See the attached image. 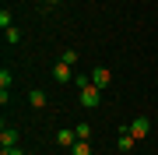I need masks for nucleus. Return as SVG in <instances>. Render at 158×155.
Wrapping results in <instances>:
<instances>
[{"mask_svg": "<svg viewBox=\"0 0 158 155\" xmlns=\"http://www.w3.org/2000/svg\"><path fill=\"white\" fill-rule=\"evenodd\" d=\"M77 102H81V106H88V109H91V106H98V102H102V88H98V85L81 88V92H77Z\"/></svg>", "mask_w": 158, "mask_h": 155, "instance_id": "1", "label": "nucleus"}, {"mask_svg": "<svg viewBox=\"0 0 158 155\" xmlns=\"http://www.w3.org/2000/svg\"><path fill=\"white\" fill-rule=\"evenodd\" d=\"M127 131L134 134L137 141H141V138H148V131H151V120H148V116H134V123H130Z\"/></svg>", "mask_w": 158, "mask_h": 155, "instance_id": "2", "label": "nucleus"}, {"mask_svg": "<svg viewBox=\"0 0 158 155\" xmlns=\"http://www.w3.org/2000/svg\"><path fill=\"white\" fill-rule=\"evenodd\" d=\"M53 81H60V85H67V81H74V67L70 63H53Z\"/></svg>", "mask_w": 158, "mask_h": 155, "instance_id": "3", "label": "nucleus"}, {"mask_svg": "<svg viewBox=\"0 0 158 155\" xmlns=\"http://www.w3.org/2000/svg\"><path fill=\"white\" fill-rule=\"evenodd\" d=\"M109 81H113V74H109L106 67H95V71H91V85H98V88H109Z\"/></svg>", "mask_w": 158, "mask_h": 155, "instance_id": "4", "label": "nucleus"}, {"mask_svg": "<svg viewBox=\"0 0 158 155\" xmlns=\"http://www.w3.org/2000/svg\"><path fill=\"white\" fill-rule=\"evenodd\" d=\"M0 148H18V131L4 127V131H0Z\"/></svg>", "mask_w": 158, "mask_h": 155, "instance_id": "5", "label": "nucleus"}, {"mask_svg": "<svg viewBox=\"0 0 158 155\" xmlns=\"http://www.w3.org/2000/svg\"><path fill=\"white\" fill-rule=\"evenodd\" d=\"M56 144L60 148H74V144H77V134L74 131H56Z\"/></svg>", "mask_w": 158, "mask_h": 155, "instance_id": "6", "label": "nucleus"}, {"mask_svg": "<svg viewBox=\"0 0 158 155\" xmlns=\"http://www.w3.org/2000/svg\"><path fill=\"white\" fill-rule=\"evenodd\" d=\"M28 99H32V106H35V109H42V106H46V92H42V88H32V95H28Z\"/></svg>", "mask_w": 158, "mask_h": 155, "instance_id": "7", "label": "nucleus"}, {"mask_svg": "<svg viewBox=\"0 0 158 155\" xmlns=\"http://www.w3.org/2000/svg\"><path fill=\"white\" fill-rule=\"evenodd\" d=\"M74 134H77V141H88V138H91V127H88V123H77Z\"/></svg>", "mask_w": 158, "mask_h": 155, "instance_id": "8", "label": "nucleus"}, {"mask_svg": "<svg viewBox=\"0 0 158 155\" xmlns=\"http://www.w3.org/2000/svg\"><path fill=\"white\" fill-rule=\"evenodd\" d=\"M4 39H7V42H11V46H18V42H21V32H18V28H14V25H11V28H7V32H4Z\"/></svg>", "mask_w": 158, "mask_h": 155, "instance_id": "9", "label": "nucleus"}, {"mask_svg": "<svg viewBox=\"0 0 158 155\" xmlns=\"http://www.w3.org/2000/svg\"><path fill=\"white\" fill-rule=\"evenodd\" d=\"M70 155H91V144H88V141H77V144L70 148Z\"/></svg>", "mask_w": 158, "mask_h": 155, "instance_id": "10", "label": "nucleus"}, {"mask_svg": "<svg viewBox=\"0 0 158 155\" xmlns=\"http://www.w3.org/2000/svg\"><path fill=\"white\" fill-rule=\"evenodd\" d=\"M74 85H77V92L88 88V85H91V74H74Z\"/></svg>", "mask_w": 158, "mask_h": 155, "instance_id": "11", "label": "nucleus"}, {"mask_svg": "<svg viewBox=\"0 0 158 155\" xmlns=\"http://www.w3.org/2000/svg\"><path fill=\"white\" fill-rule=\"evenodd\" d=\"M11 21H14V18H11V11H7V7H4V11H0V28L7 32V28H11Z\"/></svg>", "mask_w": 158, "mask_h": 155, "instance_id": "12", "label": "nucleus"}, {"mask_svg": "<svg viewBox=\"0 0 158 155\" xmlns=\"http://www.w3.org/2000/svg\"><path fill=\"white\" fill-rule=\"evenodd\" d=\"M63 63H70V67H74V63H77V50H63Z\"/></svg>", "mask_w": 158, "mask_h": 155, "instance_id": "13", "label": "nucleus"}, {"mask_svg": "<svg viewBox=\"0 0 158 155\" xmlns=\"http://www.w3.org/2000/svg\"><path fill=\"white\" fill-rule=\"evenodd\" d=\"M0 88H4V92L11 88V71H0Z\"/></svg>", "mask_w": 158, "mask_h": 155, "instance_id": "14", "label": "nucleus"}, {"mask_svg": "<svg viewBox=\"0 0 158 155\" xmlns=\"http://www.w3.org/2000/svg\"><path fill=\"white\" fill-rule=\"evenodd\" d=\"M46 4H60V0H46Z\"/></svg>", "mask_w": 158, "mask_h": 155, "instance_id": "15", "label": "nucleus"}, {"mask_svg": "<svg viewBox=\"0 0 158 155\" xmlns=\"http://www.w3.org/2000/svg\"><path fill=\"white\" fill-rule=\"evenodd\" d=\"M91 4H95V0H91Z\"/></svg>", "mask_w": 158, "mask_h": 155, "instance_id": "16", "label": "nucleus"}]
</instances>
